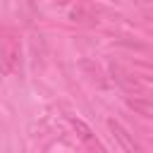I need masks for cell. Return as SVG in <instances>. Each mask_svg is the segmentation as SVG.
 <instances>
[{
  "label": "cell",
  "mask_w": 153,
  "mask_h": 153,
  "mask_svg": "<svg viewBox=\"0 0 153 153\" xmlns=\"http://www.w3.org/2000/svg\"><path fill=\"white\" fill-rule=\"evenodd\" d=\"M0 62L7 74H22V38L7 26H0Z\"/></svg>",
  "instance_id": "cell-1"
},
{
  "label": "cell",
  "mask_w": 153,
  "mask_h": 153,
  "mask_svg": "<svg viewBox=\"0 0 153 153\" xmlns=\"http://www.w3.org/2000/svg\"><path fill=\"white\" fill-rule=\"evenodd\" d=\"M108 129H110V134L117 139V143L122 146V151L124 153H146L143 148H141V143L120 124V122H115V120H108Z\"/></svg>",
  "instance_id": "cell-2"
},
{
  "label": "cell",
  "mask_w": 153,
  "mask_h": 153,
  "mask_svg": "<svg viewBox=\"0 0 153 153\" xmlns=\"http://www.w3.org/2000/svg\"><path fill=\"white\" fill-rule=\"evenodd\" d=\"M127 105H129L131 110L141 112L143 117H151V112H153V108H151V100H148V96H127Z\"/></svg>",
  "instance_id": "cell-4"
},
{
  "label": "cell",
  "mask_w": 153,
  "mask_h": 153,
  "mask_svg": "<svg viewBox=\"0 0 153 153\" xmlns=\"http://www.w3.org/2000/svg\"><path fill=\"white\" fill-rule=\"evenodd\" d=\"M69 124L74 127V131L79 134V139H81V143L86 146V151H88V153H108V151L103 148V143H100V141L93 136V131H91V129H88V127H86L81 120L69 117Z\"/></svg>",
  "instance_id": "cell-3"
}]
</instances>
